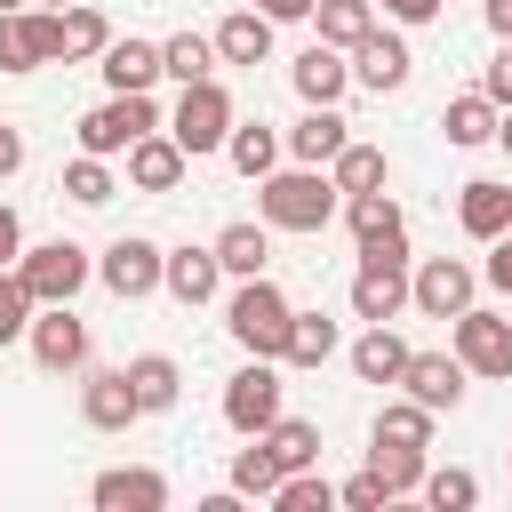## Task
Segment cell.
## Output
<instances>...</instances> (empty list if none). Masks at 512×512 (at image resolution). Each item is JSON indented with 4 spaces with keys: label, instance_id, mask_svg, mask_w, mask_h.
Here are the masks:
<instances>
[{
    "label": "cell",
    "instance_id": "1",
    "mask_svg": "<svg viewBox=\"0 0 512 512\" xmlns=\"http://www.w3.org/2000/svg\"><path fill=\"white\" fill-rule=\"evenodd\" d=\"M336 208H344V192L328 184V168H272V176H256V216L272 224V232H328L336 224Z\"/></svg>",
    "mask_w": 512,
    "mask_h": 512
},
{
    "label": "cell",
    "instance_id": "2",
    "mask_svg": "<svg viewBox=\"0 0 512 512\" xmlns=\"http://www.w3.org/2000/svg\"><path fill=\"white\" fill-rule=\"evenodd\" d=\"M288 296H280V280L272 272H248L232 296H224V328H232V344L240 352H256V360H280V344H288Z\"/></svg>",
    "mask_w": 512,
    "mask_h": 512
},
{
    "label": "cell",
    "instance_id": "3",
    "mask_svg": "<svg viewBox=\"0 0 512 512\" xmlns=\"http://www.w3.org/2000/svg\"><path fill=\"white\" fill-rule=\"evenodd\" d=\"M152 128H168V120H160V104H152V88H112L104 104H88V112H80V128H72V136H80V152L120 160V152H128L136 136H152Z\"/></svg>",
    "mask_w": 512,
    "mask_h": 512
},
{
    "label": "cell",
    "instance_id": "4",
    "mask_svg": "<svg viewBox=\"0 0 512 512\" xmlns=\"http://www.w3.org/2000/svg\"><path fill=\"white\" fill-rule=\"evenodd\" d=\"M16 280L32 288V304H72V296L96 280V256H88L80 240H40V248L16 256Z\"/></svg>",
    "mask_w": 512,
    "mask_h": 512
},
{
    "label": "cell",
    "instance_id": "5",
    "mask_svg": "<svg viewBox=\"0 0 512 512\" xmlns=\"http://www.w3.org/2000/svg\"><path fill=\"white\" fill-rule=\"evenodd\" d=\"M232 96H224V80H192L184 96H176V112H168V136L184 144V160H200V152H224V136H232Z\"/></svg>",
    "mask_w": 512,
    "mask_h": 512
},
{
    "label": "cell",
    "instance_id": "6",
    "mask_svg": "<svg viewBox=\"0 0 512 512\" xmlns=\"http://www.w3.org/2000/svg\"><path fill=\"white\" fill-rule=\"evenodd\" d=\"M408 312V240L392 248H360L352 272V320H400Z\"/></svg>",
    "mask_w": 512,
    "mask_h": 512
},
{
    "label": "cell",
    "instance_id": "7",
    "mask_svg": "<svg viewBox=\"0 0 512 512\" xmlns=\"http://www.w3.org/2000/svg\"><path fill=\"white\" fill-rule=\"evenodd\" d=\"M448 352L464 360V376H512V320L504 312H488V304H464L456 320H448Z\"/></svg>",
    "mask_w": 512,
    "mask_h": 512
},
{
    "label": "cell",
    "instance_id": "8",
    "mask_svg": "<svg viewBox=\"0 0 512 512\" xmlns=\"http://www.w3.org/2000/svg\"><path fill=\"white\" fill-rule=\"evenodd\" d=\"M288 408V384H280V360H256L248 352V368H232V384H224V424L248 440V432H264L272 416Z\"/></svg>",
    "mask_w": 512,
    "mask_h": 512
},
{
    "label": "cell",
    "instance_id": "9",
    "mask_svg": "<svg viewBox=\"0 0 512 512\" xmlns=\"http://www.w3.org/2000/svg\"><path fill=\"white\" fill-rule=\"evenodd\" d=\"M472 296H480V272H472L464 256H424V264H408V304H416L424 320H456Z\"/></svg>",
    "mask_w": 512,
    "mask_h": 512
},
{
    "label": "cell",
    "instance_id": "10",
    "mask_svg": "<svg viewBox=\"0 0 512 512\" xmlns=\"http://www.w3.org/2000/svg\"><path fill=\"white\" fill-rule=\"evenodd\" d=\"M24 344H32V360H40L48 376H80V368H88V320H80L72 304H40L32 328H24Z\"/></svg>",
    "mask_w": 512,
    "mask_h": 512
},
{
    "label": "cell",
    "instance_id": "11",
    "mask_svg": "<svg viewBox=\"0 0 512 512\" xmlns=\"http://www.w3.org/2000/svg\"><path fill=\"white\" fill-rule=\"evenodd\" d=\"M344 56H352V88H368V96H400V88H408V72H416L408 40H400V32H384V24H368Z\"/></svg>",
    "mask_w": 512,
    "mask_h": 512
},
{
    "label": "cell",
    "instance_id": "12",
    "mask_svg": "<svg viewBox=\"0 0 512 512\" xmlns=\"http://www.w3.org/2000/svg\"><path fill=\"white\" fill-rule=\"evenodd\" d=\"M160 256H168L160 240H144V232H120V240L96 256V280H104L120 304H144V296L160 288Z\"/></svg>",
    "mask_w": 512,
    "mask_h": 512
},
{
    "label": "cell",
    "instance_id": "13",
    "mask_svg": "<svg viewBox=\"0 0 512 512\" xmlns=\"http://www.w3.org/2000/svg\"><path fill=\"white\" fill-rule=\"evenodd\" d=\"M88 504L96 512H168V472L152 464H112L88 480Z\"/></svg>",
    "mask_w": 512,
    "mask_h": 512
},
{
    "label": "cell",
    "instance_id": "14",
    "mask_svg": "<svg viewBox=\"0 0 512 512\" xmlns=\"http://www.w3.org/2000/svg\"><path fill=\"white\" fill-rule=\"evenodd\" d=\"M400 392H408V400H424L432 416H448V408L464 400V360H456V352H416V344H408Z\"/></svg>",
    "mask_w": 512,
    "mask_h": 512
},
{
    "label": "cell",
    "instance_id": "15",
    "mask_svg": "<svg viewBox=\"0 0 512 512\" xmlns=\"http://www.w3.org/2000/svg\"><path fill=\"white\" fill-rule=\"evenodd\" d=\"M80 416H88V432H128V424L144 416L128 368H88V376H80Z\"/></svg>",
    "mask_w": 512,
    "mask_h": 512
},
{
    "label": "cell",
    "instance_id": "16",
    "mask_svg": "<svg viewBox=\"0 0 512 512\" xmlns=\"http://www.w3.org/2000/svg\"><path fill=\"white\" fill-rule=\"evenodd\" d=\"M120 160H128V192H176V184H184V168H192V160H184V144H176L168 128L136 136Z\"/></svg>",
    "mask_w": 512,
    "mask_h": 512
},
{
    "label": "cell",
    "instance_id": "17",
    "mask_svg": "<svg viewBox=\"0 0 512 512\" xmlns=\"http://www.w3.org/2000/svg\"><path fill=\"white\" fill-rule=\"evenodd\" d=\"M288 80H296L304 104H344V96H352V56L328 48V40H312V48L288 64Z\"/></svg>",
    "mask_w": 512,
    "mask_h": 512
},
{
    "label": "cell",
    "instance_id": "18",
    "mask_svg": "<svg viewBox=\"0 0 512 512\" xmlns=\"http://www.w3.org/2000/svg\"><path fill=\"white\" fill-rule=\"evenodd\" d=\"M344 136H352V120H344L336 104H304V120L280 136V152H288V160H304V168H328V160L344 152Z\"/></svg>",
    "mask_w": 512,
    "mask_h": 512
},
{
    "label": "cell",
    "instance_id": "19",
    "mask_svg": "<svg viewBox=\"0 0 512 512\" xmlns=\"http://www.w3.org/2000/svg\"><path fill=\"white\" fill-rule=\"evenodd\" d=\"M160 288L176 296V304H216V288H224V264H216V248H168L160 256Z\"/></svg>",
    "mask_w": 512,
    "mask_h": 512
},
{
    "label": "cell",
    "instance_id": "20",
    "mask_svg": "<svg viewBox=\"0 0 512 512\" xmlns=\"http://www.w3.org/2000/svg\"><path fill=\"white\" fill-rule=\"evenodd\" d=\"M344 224H352V240L360 248H392V240H408V216H400V200L376 184V192H344V208H336Z\"/></svg>",
    "mask_w": 512,
    "mask_h": 512
},
{
    "label": "cell",
    "instance_id": "21",
    "mask_svg": "<svg viewBox=\"0 0 512 512\" xmlns=\"http://www.w3.org/2000/svg\"><path fill=\"white\" fill-rule=\"evenodd\" d=\"M344 360H352V376H360V384H400V368H408V336H400L392 320H368V328L352 336V352H344Z\"/></svg>",
    "mask_w": 512,
    "mask_h": 512
},
{
    "label": "cell",
    "instance_id": "22",
    "mask_svg": "<svg viewBox=\"0 0 512 512\" xmlns=\"http://www.w3.org/2000/svg\"><path fill=\"white\" fill-rule=\"evenodd\" d=\"M208 40H216V64H248V72L272 64V16H264V8H232Z\"/></svg>",
    "mask_w": 512,
    "mask_h": 512
},
{
    "label": "cell",
    "instance_id": "23",
    "mask_svg": "<svg viewBox=\"0 0 512 512\" xmlns=\"http://www.w3.org/2000/svg\"><path fill=\"white\" fill-rule=\"evenodd\" d=\"M456 224L488 248L496 232H512V184H496V176H472L464 192H456Z\"/></svg>",
    "mask_w": 512,
    "mask_h": 512
},
{
    "label": "cell",
    "instance_id": "24",
    "mask_svg": "<svg viewBox=\"0 0 512 512\" xmlns=\"http://www.w3.org/2000/svg\"><path fill=\"white\" fill-rule=\"evenodd\" d=\"M208 248H216V264H224V280H248V272H272V224H264V216H256V224H248V216H240V224H224V232H216Z\"/></svg>",
    "mask_w": 512,
    "mask_h": 512
},
{
    "label": "cell",
    "instance_id": "25",
    "mask_svg": "<svg viewBox=\"0 0 512 512\" xmlns=\"http://www.w3.org/2000/svg\"><path fill=\"white\" fill-rule=\"evenodd\" d=\"M96 72H104V88H152V80H160V40H136V32L120 40V32H112L104 56H96Z\"/></svg>",
    "mask_w": 512,
    "mask_h": 512
},
{
    "label": "cell",
    "instance_id": "26",
    "mask_svg": "<svg viewBox=\"0 0 512 512\" xmlns=\"http://www.w3.org/2000/svg\"><path fill=\"white\" fill-rule=\"evenodd\" d=\"M344 352L336 320L328 312H288V344H280V368H328Z\"/></svg>",
    "mask_w": 512,
    "mask_h": 512
},
{
    "label": "cell",
    "instance_id": "27",
    "mask_svg": "<svg viewBox=\"0 0 512 512\" xmlns=\"http://www.w3.org/2000/svg\"><path fill=\"white\" fill-rule=\"evenodd\" d=\"M128 384H136V408H144V416H168V408L184 400V368H176L168 352H136V360H128Z\"/></svg>",
    "mask_w": 512,
    "mask_h": 512
},
{
    "label": "cell",
    "instance_id": "28",
    "mask_svg": "<svg viewBox=\"0 0 512 512\" xmlns=\"http://www.w3.org/2000/svg\"><path fill=\"white\" fill-rule=\"evenodd\" d=\"M440 136H448L456 152H472V144H496V104H488L480 88L448 96V104H440Z\"/></svg>",
    "mask_w": 512,
    "mask_h": 512
},
{
    "label": "cell",
    "instance_id": "29",
    "mask_svg": "<svg viewBox=\"0 0 512 512\" xmlns=\"http://www.w3.org/2000/svg\"><path fill=\"white\" fill-rule=\"evenodd\" d=\"M256 440L272 448V464H280V472H304V464H320V424H312V416H288V408H280V416H272Z\"/></svg>",
    "mask_w": 512,
    "mask_h": 512
},
{
    "label": "cell",
    "instance_id": "30",
    "mask_svg": "<svg viewBox=\"0 0 512 512\" xmlns=\"http://www.w3.org/2000/svg\"><path fill=\"white\" fill-rule=\"evenodd\" d=\"M160 80H176V88L216 80V40H208V32H168V40H160Z\"/></svg>",
    "mask_w": 512,
    "mask_h": 512
},
{
    "label": "cell",
    "instance_id": "31",
    "mask_svg": "<svg viewBox=\"0 0 512 512\" xmlns=\"http://www.w3.org/2000/svg\"><path fill=\"white\" fill-rule=\"evenodd\" d=\"M224 160H232L248 184H256V176H272V168H280V128H264V120H232Z\"/></svg>",
    "mask_w": 512,
    "mask_h": 512
},
{
    "label": "cell",
    "instance_id": "32",
    "mask_svg": "<svg viewBox=\"0 0 512 512\" xmlns=\"http://www.w3.org/2000/svg\"><path fill=\"white\" fill-rule=\"evenodd\" d=\"M384 176H392V160H384L376 144H360V136H344V152L328 160V184H336V192H376Z\"/></svg>",
    "mask_w": 512,
    "mask_h": 512
},
{
    "label": "cell",
    "instance_id": "33",
    "mask_svg": "<svg viewBox=\"0 0 512 512\" xmlns=\"http://www.w3.org/2000/svg\"><path fill=\"white\" fill-rule=\"evenodd\" d=\"M368 440H400V448H432V408L424 400H384L376 408V424H368Z\"/></svg>",
    "mask_w": 512,
    "mask_h": 512
},
{
    "label": "cell",
    "instance_id": "34",
    "mask_svg": "<svg viewBox=\"0 0 512 512\" xmlns=\"http://www.w3.org/2000/svg\"><path fill=\"white\" fill-rule=\"evenodd\" d=\"M272 488H280V464H272V448L248 432V448H232V496H256V504H272Z\"/></svg>",
    "mask_w": 512,
    "mask_h": 512
},
{
    "label": "cell",
    "instance_id": "35",
    "mask_svg": "<svg viewBox=\"0 0 512 512\" xmlns=\"http://www.w3.org/2000/svg\"><path fill=\"white\" fill-rule=\"evenodd\" d=\"M368 464L384 472V488H392V496H416L432 456H424V448H400V440H368Z\"/></svg>",
    "mask_w": 512,
    "mask_h": 512
},
{
    "label": "cell",
    "instance_id": "36",
    "mask_svg": "<svg viewBox=\"0 0 512 512\" xmlns=\"http://www.w3.org/2000/svg\"><path fill=\"white\" fill-rule=\"evenodd\" d=\"M432 512H472L480 504V480L464 472V464H424V488H416Z\"/></svg>",
    "mask_w": 512,
    "mask_h": 512
},
{
    "label": "cell",
    "instance_id": "37",
    "mask_svg": "<svg viewBox=\"0 0 512 512\" xmlns=\"http://www.w3.org/2000/svg\"><path fill=\"white\" fill-rule=\"evenodd\" d=\"M312 24L328 48H352L368 24H376V0H312Z\"/></svg>",
    "mask_w": 512,
    "mask_h": 512
},
{
    "label": "cell",
    "instance_id": "38",
    "mask_svg": "<svg viewBox=\"0 0 512 512\" xmlns=\"http://www.w3.org/2000/svg\"><path fill=\"white\" fill-rule=\"evenodd\" d=\"M272 504H280V512H328V504H336V480H328L320 464H304V472H280Z\"/></svg>",
    "mask_w": 512,
    "mask_h": 512
},
{
    "label": "cell",
    "instance_id": "39",
    "mask_svg": "<svg viewBox=\"0 0 512 512\" xmlns=\"http://www.w3.org/2000/svg\"><path fill=\"white\" fill-rule=\"evenodd\" d=\"M104 40H112V24L96 16V8H64V64H88V56H104Z\"/></svg>",
    "mask_w": 512,
    "mask_h": 512
},
{
    "label": "cell",
    "instance_id": "40",
    "mask_svg": "<svg viewBox=\"0 0 512 512\" xmlns=\"http://www.w3.org/2000/svg\"><path fill=\"white\" fill-rule=\"evenodd\" d=\"M120 184H112V160H96V152H80L72 168H64V200H80V208H104Z\"/></svg>",
    "mask_w": 512,
    "mask_h": 512
},
{
    "label": "cell",
    "instance_id": "41",
    "mask_svg": "<svg viewBox=\"0 0 512 512\" xmlns=\"http://www.w3.org/2000/svg\"><path fill=\"white\" fill-rule=\"evenodd\" d=\"M32 312H40V304H32V288L16 280V264H8V272H0V344H16V336L32 328Z\"/></svg>",
    "mask_w": 512,
    "mask_h": 512
},
{
    "label": "cell",
    "instance_id": "42",
    "mask_svg": "<svg viewBox=\"0 0 512 512\" xmlns=\"http://www.w3.org/2000/svg\"><path fill=\"white\" fill-rule=\"evenodd\" d=\"M336 504H344V512H384V504H392V488H384V472L368 464V472H352V480L336 488Z\"/></svg>",
    "mask_w": 512,
    "mask_h": 512
},
{
    "label": "cell",
    "instance_id": "43",
    "mask_svg": "<svg viewBox=\"0 0 512 512\" xmlns=\"http://www.w3.org/2000/svg\"><path fill=\"white\" fill-rule=\"evenodd\" d=\"M480 96L504 112L512 104V40H496V56H488V72H480Z\"/></svg>",
    "mask_w": 512,
    "mask_h": 512
},
{
    "label": "cell",
    "instance_id": "44",
    "mask_svg": "<svg viewBox=\"0 0 512 512\" xmlns=\"http://www.w3.org/2000/svg\"><path fill=\"white\" fill-rule=\"evenodd\" d=\"M480 280H488L496 296H512V232H496V240H488V264H480Z\"/></svg>",
    "mask_w": 512,
    "mask_h": 512
},
{
    "label": "cell",
    "instance_id": "45",
    "mask_svg": "<svg viewBox=\"0 0 512 512\" xmlns=\"http://www.w3.org/2000/svg\"><path fill=\"white\" fill-rule=\"evenodd\" d=\"M16 256H24V216H16L8 200H0V272H8Z\"/></svg>",
    "mask_w": 512,
    "mask_h": 512
},
{
    "label": "cell",
    "instance_id": "46",
    "mask_svg": "<svg viewBox=\"0 0 512 512\" xmlns=\"http://www.w3.org/2000/svg\"><path fill=\"white\" fill-rule=\"evenodd\" d=\"M376 8H384L392 24H432V16H440V0H376Z\"/></svg>",
    "mask_w": 512,
    "mask_h": 512
},
{
    "label": "cell",
    "instance_id": "47",
    "mask_svg": "<svg viewBox=\"0 0 512 512\" xmlns=\"http://www.w3.org/2000/svg\"><path fill=\"white\" fill-rule=\"evenodd\" d=\"M16 168H24V128H16V120H0V184H8Z\"/></svg>",
    "mask_w": 512,
    "mask_h": 512
},
{
    "label": "cell",
    "instance_id": "48",
    "mask_svg": "<svg viewBox=\"0 0 512 512\" xmlns=\"http://www.w3.org/2000/svg\"><path fill=\"white\" fill-rule=\"evenodd\" d=\"M256 8H264L272 24H304V16H312V0H256Z\"/></svg>",
    "mask_w": 512,
    "mask_h": 512
},
{
    "label": "cell",
    "instance_id": "49",
    "mask_svg": "<svg viewBox=\"0 0 512 512\" xmlns=\"http://www.w3.org/2000/svg\"><path fill=\"white\" fill-rule=\"evenodd\" d=\"M480 16H488V32H496V40H512V0H480Z\"/></svg>",
    "mask_w": 512,
    "mask_h": 512
},
{
    "label": "cell",
    "instance_id": "50",
    "mask_svg": "<svg viewBox=\"0 0 512 512\" xmlns=\"http://www.w3.org/2000/svg\"><path fill=\"white\" fill-rule=\"evenodd\" d=\"M496 144H504V152H512V104H504V112H496Z\"/></svg>",
    "mask_w": 512,
    "mask_h": 512
},
{
    "label": "cell",
    "instance_id": "51",
    "mask_svg": "<svg viewBox=\"0 0 512 512\" xmlns=\"http://www.w3.org/2000/svg\"><path fill=\"white\" fill-rule=\"evenodd\" d=\"M0 8H32V0H0Z\"/></svg>",
    "mask_w": 512,
    "mask_h": 512
},
{
    "label": "cell",
    "instance_id": "52",
    "mask_svg": "<svg viewBox=\"0 0 512 512\" xmlns=\"http://www.w3.org/2000/svg\"><path fill=\"white\" fill-rule=\"evenodd\" d=\"M40 8H72V0H40Z\"/></svg>",
    "mask_w": 512,
    "mask_h": 512
},
{
    "label": "cell",
    "instance_id": "53",
    "mask_svg": "<svg viewBox=\"0 0 512 512\" xmlns=\"http://www.w3.org/2000/svg\"><path fill=\"white\" fill-rule=\"evenodd\" d=\"M504 464H512V448H504Z\"/></svg>",
    "mask_w": 512,
    "mask_h": 512
}]
</instances>
